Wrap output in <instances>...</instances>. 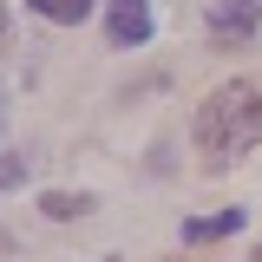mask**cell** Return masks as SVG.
<instances>
[{
	"instance_id": "cell-1",
	"label": "cell",
	"mask_w": 262,
	"mask_h": 262,
	"mask_svg": "<svg viewBox=\"0 0 262 262\" xmlns=\"http://www.w3.org/2000/svg\"><path fill=\"white\" fill-rule=\"evenodd\" d=\"M190 144L203 158V170H229L236 158H249L262 144V79H223L196 105Z\"/></svg>"
},
{
	"instance_id": "cell-2",
	"label": "cell",
	"mask_w": 262,
	"mask_h": 262,
	"mask_svg": "<svg viewBox=\"0 0 262 262\" xmlns=\"http://www.w3.org/2000/svg\"><path fill=\"white\" fill-rule=\"evenodd\" d=\"M262 27V0H210V39L229 46V39H249Z\"/></svg>"
},
{
	"instance_id": "cell-3",
	"label": "cell",
	"mask_w": 262,
	"mask_h": 262,
	"mask_svg": "<svg viewBox=\"0 0 262 262\" xmlns=\"http://www.w3.org/2000/svg\"><path fill=\"white\" fill-rule=\"evenodd\" d=\"M105 33H112V46H144L151 39V0H112Z\"/></svg>"
},
{
	"instance_id": "cell-4",
	"label": "cell",
	"mask_w": 262,
	"mask_h": 262,
	"mask_svg": "<svg viewBox=\"0 0 262 262\" xmlns=\"http://www.w3.org/2000/svg\"><path fill=\"white\" fill-rule=\"evenodd\" d=\"M243 229V210H216V216H190L184 223V243H223Z\"/></svg>"
},
{
	"instance_id": "cell-5",
	"label": "cell",
	"mask_w": 262,
	"mask_h": 262,
	"mask_svg": "<svg viewBox=\"0 0 262 262\" xmlns=\"http://www.w3.org/2000/svg\"><path fill=\"white\" fill-rule=\"evenodd\" d=\"M92 7H98V0H33V13H39V20H53V27H79Z\"/></svg>"
},
{
	"instance_id": "cell-6",
	"label": "cell",
	"mask_w": 262,
	"mask_h": 262,
	"mask_svg": "<svg viewBox=\"0 0 262 262\" xmlns=\"http://www.w3.org/2000/svg\"><path fill=\"white\" fill-rule=\"evenodd\" d=\"M39 210H46L53 223H72V216H85V210H92V196H72V190H46V196H39Z\"/></svg>"
},
{
	"instance_id": "cell-7",
	"label": "cell",
	"mask_w": 262,
	"mask_h": 262,
	"mask_svg": "<svg viewBox=\"0 0 262 262\" xmlns=\"http://www.w3.org/2000/svg\"><path fill=\"white\" fill-rule=\"evenodd\" d=\"M0 46H7V7H0Z\"/></svg>"
},
{
	"instance_id": "cell-8",
	"label": "cell",
	"mask_w": 262,
	"mask_h": 262,
	"mask_svg": "<svg viewBox=\"0 0 262 262\" xmlns=\"http://www.w3.org/2000/svg\"><path fill=\"white\" fill-rule=\"evenodd\" d=\"M256 262H262V249H256Z\"/></svg>"
}]
</instances>
